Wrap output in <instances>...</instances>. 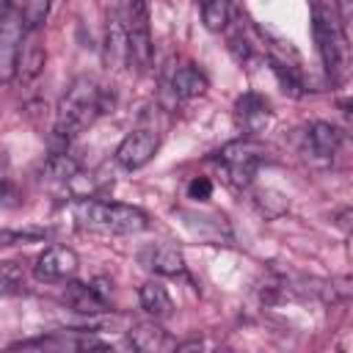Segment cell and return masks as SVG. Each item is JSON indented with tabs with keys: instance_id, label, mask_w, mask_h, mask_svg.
<instances>
[{
	"instance_id": "obj_11",
	"label": "cell",
	"mask_w": 353,
	"mask_h": 353,
	"mask_svg": "<svg viewBox=\"0 0 353 353\" xmlns=\"http://www.w3.org/2000/svg\"><path fill=\"white\" fill-rule=\"evenodd\" d=\"M63 303L85 317H99L108 312V298L99 287L94 284H83V281H69L63 290Z\"/></svg>"
},
{
	"instance_id": "obj_8",
	"label": "cell",
	"mask_w": 353,
	"mask_h": 353,
	"mask_svg": "<svg viewBox=\"0 0 353 353\" xmlns=\"http://www.w3.org/2000/svg\"><path fill=\"white\" fill-rule=\"evenodd\" d=\"M157 146H160V141H157V135H154L152 130H132V132L119 143L116 160H119L121 168L135 171V168H143V165L154 157Z\"/></svg>"
},
{
	"instance_id": "obj_20",
	"label": "cell",
	"mask_w": 353,
	"mask_h": 353,
	"mask_svg": "<svg viewBox=\"0 0 353 353\" xmlns=\"http://www.w3.org/2000/svg\"><path fill=\"white\" fill-rule=\"evenodd\" d=\"M108 58H113L116 63L130 61V41L116 14L108 19Z\"/></svg>"
},
{
	"instance_id": "obj_3",
	"label": "cell",
	"mask_w": 353,
	"mask_h": 353,
	"mask_svg": "<svg viewBox=\"0 0 353 353\" xmlns=\"http://www.w3.org/2000/svg\"><path fill=\"white\" fill-rule=\"evenodd\" d=\"M116 17L130 41V61L149 66L152 61V30H149V6L146 0H119Z\"/></svg>"
},
{
	"instance_id": "obj_23",
	"label": "cell",
	"mask_w": 353,
	"mask_h": 353,
	"mask_svg": "<svg viewBox=\"0 0 353 353\" xmlns=\"http://www.w3.org/2000/svg\"><path fill=\"white\" fill-rule=\"evenodd\" d=\"M188 196L196 199V201H207V199L212 196V182H210L207 176H196V179H190V185H188Z\"/></svg>"
},
{
	"instance_id": "obj_2",
	"label": "cell",
	"mask_w": 353,
	"mask_h": 353,
	"mask_svg": "<svg viewBox=\"0 0 353 353\" xmlns=\"http://www.w3.org/2000/svg\"><path fill=\"white\" fill-rule=\"evenodd\" d=\"M74 221L99 234H138L146 229V212L132 204H110L97 199H80L74 204Z\"/></svg>"
},
{
	"instance_id": "obj_17",
	"label": "cell",
	"mask_w": 353,
	"mask_h": 353,
	"mask_svg": "<svg viewBox=\"0 0 353 353\" xmlns=\"http://www.w3.org/2000/svg\"><path fill=\"white\" fill-rule=\"evenodd\" d=\"M171 88L179 99H193V97H201L207 91V77L196 69V66H179L171 77Z\"/></svg>"
},
{
	"instance_id": "obj_1",
	"label": "cell",
	"mask_w": 353,
	"mask_h": 353,
	"mask_svg": "<svg viewBox=\"0 0 353 353\" xmlns=\"http://www.w3.org/2000/svg\"><path fill=\"white\" fill-rule=\"evenodd\" d=\"M108 105H113V97H108V91H102L91 77H74L55 110V138L69 143L83 130H88L99 113H108Z\"/></svg>"
},
{
	"instance_id": "obj_4",
	"label": "cell",
	"mask_w": 353,
	"mask_h": 353,
	"mask_svg": "<svg viewBox=\"0 0 353 353\" xmlns=\"http://www.w3.org/2000/svg\"><path fill=\"white\" fill-rule=\"evenodd\" d=\"M262 160H265V149L251 138H237L218 152V163L234 188H245L254 179Z\"/></svg>"
},
{
	"instance_id": "obj_21",
	"label": "cell",
	"mask_w": 353,
	"mask_h": 353,
	"mask_svg": "<svg viewBox=\"0 0 353 353\" xmlns=\"http://www.w3.org/2000/svg\"><path fill=\"white\" fill-rule=\"evenodd\" d=\"M19 14H22L25 30H41L50 14V0H25Z\"/></svg>"
},
{
	"instance_id": "obj_22",
	"label": "cell",
	"mask_w": 353,
	"mask_h": 353,
	"mask_svg": "<svg viewBox=\"0 0 353 353\" xmlns=\"http://www.w3.org/2000/svg\"><path fill=\"white\" fill-rule=\"evenodd\" d=\"M254 201H256V207L262 210L265 218H279L287 210V199L281 193H276V190H256Z\"/></svg>"
},
{
	"instance_id": "obj_19",
	"label": "cell",
	"mask_w": 353,
	"mask_h": 353,
	"mask_svg": "<svg viewBox=\"0 0 353 353\" xmlns=\"http://www.w3.org/2000/svg\"><path fill=\"white\" fill-rule=\"evenodd\" d=\"M199 8H201V22L207 30L218 33L229 25V17H232V8H229V0H196Z\"/></svg>"
},
{
	"instance_id": "obj_13",
	"label": "cell",
	"mask_w": 353,
	"mask_h": 353,
	"mask_svg": "<svg viewBox=\"0 0 353 353\" xmlns=\"http://www.w3.org/2000/svg\"><path fill=\"white\" fill-rule=\"evenodd\" d=\"M41 69H44V44H41V30H25V39H22V47H19L17 74H22V80H33Z\"/></svg>"
},
{
	"instance_id": "obj_5",
	"label": "cell",
	"mask_w": 353,
	"mask_h": 353,
	"mask_svg": "<svg viewBox=\"0 0 353 353\" xmlns=\"http://www.w3.org/2000/svg\"><path fill=\"white\" fill-rule=\"evenodd\" d=\"M22 39H25L22 14L14 11L11 3L6 0L0 8V83H11L17 77Z\"/></svg>"
},
{
	"instance_id": "obj_6",
	"label": "cell",
	"mask_w": 353,
	"mask_h": 353,
	"mask_svg": "<svg viewBox=\"0 0 353 353\" xmlns=\"http://www.w3.org/2000/svg\"><path fill=\"white\" fill-rule=\"evenodd\" d=\"M312 19H314L312 28H314V41H317L320 58H323L328 74H336L342 69V58H345V36H342V28L331 17V11L323 8L320 3L314 6Z\"/></svg>"
},
{
	"instance_id": "obj_24",
	"label": "cell",
	"mask_w": 353,
	"mask_h": 353,
	"mask_svg": "<svg viewBox=\"0 0 353 353\" xmlns=\"http://www.w3.org/2000/svg\"><path fill=\"white\" fill-rule=\"evenodd\" d=\"M44 232H0V245H14V243H28V240H41Z\"/></svg>"
},
{
	"instance_id": "obj_25",
	"label": "cell",
	"mask_w": 353,
	"mask_h": 353,
	"mask_svg": "<svg viewBox=\"0 0 353 353\" xmlns=\"http://www.w3.org/2000/svg\"><path fill=\"white\" fill-rule=\"evenodd\" d=\"M8 199H17V188H14V182L8 179L6 163H0V201L8 204Z\"/></svg>"
},
{
	"instance_id": "obj_15",
	"label": "cell",
	"mask_w": 353,
	"mask_h": 353,
	"mask_svg": "<svg viewBox=\"0 0 353 353\" xmlns=\"http://www.w3.org/2000/svg\"><path fill=\"white\" fill-rule=\"evenodd\" d=\"M130 345L135 350H143V353H157V350L174 347L171 336L154 323H138L135 328H130Z\"/></svg>"
},
{
	"instance_id": "obj_7",
	"label": "cell",
	"mask_w": 353,
	"mask_h": 353,
	"mask_svg": "<svg viewBox=\"0 0 353 353\" xmlns=\"http://www.w3.org/2000/svg\"><path fill=\"white\" fill-rule=\"evenodd\" d=\"M80 268V259L72 248L66 245H47L33 265V276L44 284H55V281H69Z\"/></svg>"
},
{
	"instance_id": "obj_18",
	"label": "cell",
	"mask_w": 353,
	"mask_h": 353,
	"mask_svg": "<svg viewBox=\"0 0 353 353\" xmlns=\"http://www.w3.org/2000/svg\"><path fill=\"white\" fill-rule=\"evenodd\" d=\"M77 171H80V163L66 152H52L41 168V174L52 182H69L72 176H77Z\"/></svg>"
},
{
	"instance_id": "obj_9",
	"label": "cell",
	"mask_w": 353,
	"mask_h": 353,
	"mask_svg": "<svg viewBox=\"0 0 353 353\" xmlns=\"http://www.w3.org/2000/svg\"><path fill=\"white\" fill-rule=\"evenodd\" d=\"M270 119H273V110H270V102L265 97H259L254 91L237 97V102H234V121H237V127L245 135L262 132L270 124Z\"/></svg>"
},
{
	"instance_id": "obj_16",
	"label": "cell",
	"mask_w": 353,
	"mask_h": 353,
	"mask_svg": "<svg viewBox=\"0 0 353 353\" xmlns=\"http://www.w3.org/2000/svg\"><path fill=\"white\" fill-rule=\"evenodd\" d=\"M342 143V132L328 121H314L309 127V146L317 157H334Z\"/></svg>"
},
{
	"instance_id": "obj_12",
	"label": "cell",
	"mask_w": 353,
	"mask_h": 353,
	"mask_svg": "<svg viewBox=\"0 0 353 353\" xmlns=\"http://www.w3.org/2000/svg\"><path fill=\"white\" fill-rule=\"evenodd\" d=\"M14 347H19V350H105L108 345L99 342V339H94V336L52 334V336H39V339L17 342Z\"/></svg>"
},
{
	"instance_id": "obj_10",
	"label": "cell",
	"mask_w": 353,
	"mask_h": 353,
	"mask_svg": "<svg viewBox=\"0 0 353 353\" xmlns=\"http://www.w3.org/2000/svg\"><path fill=\"white\" fill-rule=\"evenodd\" d=\"M138 262L157 273V276H185V256L179 248L165 245V243H154L138 251Z\"/></svg>"
},
{
	"instance_id": "obj_14",
	"label": "cell",
	"mask_w": 353,
	"mask_h": 353,
	"mask_svg": "<svg viewBox=\"0 0 353 353\" xmlns=\"http://www.w3.org/2000/svg\"><path fill=\"white\" fill-rule=\"evenodd\" d=\"M141 298V309L152 317V320H168L174 314V301L168 295V290L160 281H146L138 292Z\"/></svg>"
}]
</instances>
